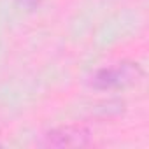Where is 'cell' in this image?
<instances>
[{
  "label": "cell",
  "mask_w": 149,
  "mask_h": 149,
  "mask_svg": "<svg viewBox=\"0 0 149 149\" xmlns=\"http://www.w3.org/2000/svg\"><path fill=\"white\" fill-rule=\"evenodd\" d=\"M91 142V132L81 125H67L47 132L42 139L46 147H81Z\"/></svg>",
  "instance_id": "obj_2"
},
{
  "label": "cell",
  "mask_w": 149,
  "mask_h": 149,
  "mask_svg": "<svg viewBox=\"0 0 149 149\" xmlns=\"http://www.w3.org/2000/svg\"><path fill=\"white\" fill-rule=\"evenodd\" d=\"M140 77H142V68L139 67V63L121 61L111 67L98 68L91 76L90 84L95 90H119L139 83Z\"/></svg>",
  "instance_id": "obj_1"
}]
</instances>
